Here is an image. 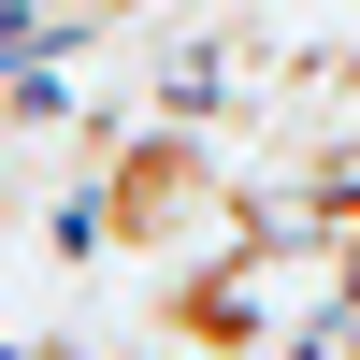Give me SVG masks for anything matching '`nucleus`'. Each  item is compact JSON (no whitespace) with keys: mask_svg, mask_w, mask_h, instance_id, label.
<instances>
[{"mask_svg":"<svg viewBox=\"0 0 360 360\" xmlns=\"http://www.w3.org/2000/svg\"><path fill=\"white\" fill-rule=\"evenodd\" d=\"M231 188L202 130H115L101 173H86V245L101 259H173V245H231Z\"/></svg>","mask_w":360,"mask_h":360,"instance_id":"1","label":"nucleus"}]
</instances>
